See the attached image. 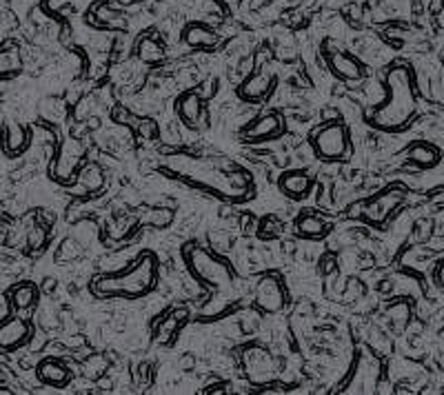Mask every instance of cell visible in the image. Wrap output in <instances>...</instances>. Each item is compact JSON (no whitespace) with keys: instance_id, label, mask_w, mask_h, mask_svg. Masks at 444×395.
<instances>
[{"instance_id":"7","label":"cell","mask_w":444,"mask_h":395,"mask_svg":"<svg viewBox=\"0 0 444 395\" xmlns=\"http://www.w3.org/2000/svg\"><path fill=\"white\" fill-rule=\"evenodd\" d=\"M287 302H289V295H287L280 275L267 273L258 280L256 291H254V304L258 307L260 314L275 316L287 307Z\"/></svg>"},{"instance_id":"19","label":"cell","mask_w":444,"mask_h":395,"mask_svg":"<svg viewBox=\"0 0 444 395\" xmlns=\"http://www.w3.org/2000/svg\"><path fill=\"white\" fill-rule=\"evenodd\" d=\"M27 144H29V131L21 125H16V122H9L5 127V136H3V147H5V151L9 156H16V154H23L27 149Z\"/></svg>"},{"instance_id":"35","label":"cell","mask_w":444,"mask_h":395,"mask_svg":"<svg viewBox=\"0 0 444 395\" xmlns=\"http://www.w3.org/2000/svg\"><path fill=\"white\" fill-rule=\"evenodd\" d=\"M336 265H338V260H336V256L334 253H326L324 258H322V273H334L336 271Z\"/></svg>"},{"instance_id":"34","label":"cell","mask_w":444,"mask_h":395,"mask_svg":"<svg viewBox=\"0 0 444 395\" xmlns=\"http://www.w3.org/2000/svg\"><path fill=\"white\" fill-rule=\"evenodd\" d=\"M140 134L142 138H156L158 136V127L154 120H140Z\"/></svg>"},{"instance_id":"5","label":"cell","mask_w":444,"mask_h":395,"mask_svg":"<svg viewBox=\"0 0 444 395\" xmlns=\"http://www.w3.org/2000/svg\"><path fill=\"white\" fill-rule=\"evenodd\" d=\"M311 147H314V154L324 162L347 160L351 156L349 129L338 120L326 122L316 131L314 138H311Z\"/></svg>"},{"instance_id":"27","label":"cell","mask_w":444,"mask_h":395,"mask_svg":"<svg viewBox=\"0 0 444 395\" xmlns=\"http://www.w3.org/2000/svg\"><path fill=\"white\" fill-rule=\"evenodd\" d=\"M21 54L18 49H3L0 52V76L7 78L21 71Z\"/></svg>"},{"instance_id":"3","label":"cell","mask_w":444,"mask_h":395,"mask_svg":"<svg viewBox=\"0 0 444 395\" xmlns=\"http://www.w3.org/2000/svg\"><path fill=\"white\" fill-rule=\"evenodd\" d=\"M183 260L191 277L198 285L209 287L213 291H224L234 285V269L222 260V256L213 253L200 244L183 246Z\"/></svg>"},{"instance_id":"28","label":"cell","mask_w":444,"mask_h":395,"mask_svg":"<svg viewBox=\"0 0 444 395\" xmlns=\"http://www.w3.org/2000/svg\"><path fill=\"white\" fill-rule=\"evenodd\" d=\"M47 240H49V236H47V229L42 227V224H34L27 231V246L34 253H40L45 246H47Z\"/></svg>"},{"instance_id":"30","label":"cell","mask_w":444,"mask_h":395,"mask_svg":"<svg viewBox=\"0 0 444 395\" xmlns=\"http://www.w3.org/2000/svg\"><path fill=\"white\" fill-rule=\"evenodd\" d=\"M147 222L158 227V229H164V227H169L173 222V211L171 209H152Z\"/></svg>"},{"instance_id":"13","label":"cell","mask_w":444,"mask_h":395,"mask_svg":"<svg viewBox=\"0 0 444 395\" xmlns=\"http://www.w3.org/2000/svg\"><path fill=\"white\" fill-rule=\"evenodd\" d=\"M176 111L178 118L183 120L187 127H198L205 111H203V98L195 91H185L180 93V98L176 101Z\"/></svg>"},{"instance_id":"2","label":"cell","mask_w":444,"mask_h":395,"mask_svg":"<svg viewBox=\"0 0 444 395\" xmlns=\"http://www.w3.org/2000/svg\"><path fill=\"white\" fill-rule=\"evenodd\" d=\"M158 282V260L154 253L144 251L134 267L127 271H118L113 275H101L91 282V289L98 298H142L154 291Z\"/></svg>"},{"instance_id":"25","label":"cell","mask_w":444,"mask_h":395,"mask_svg":"<svg viewBox=\"0 0 444 395\" xmlns=\"http://www.w3.org/2000/svg\"><path fill=\"white\" fill-rule=\"evenodd\" d=\"M138 58L142 62L156 64V62H160L164 58V49H162V45L156 38H142L138 42Z\"/></svg>"},{"instance_id":"23","label":"cell","mask_w":444,"mask_h":395,"mask_svg":"<svg viewBox=\"0 0 444 395\" xmlns=\"http://www.w3.org/2000/svg\"><path fill=\"white\" fill-rule=\"evenodd\" d=\"M78 183L82 185V189H85L87 193H98V191H103V187H105V173L98 164L89 162L78 171Z\"/></svg>"},{"instance_id":"17","label":"cell","mask_w":444,"mask_h":395,"mask_svg":"<svg viewBox=\"0 0 444 395\" xmlns=\"http://www.w3.org/2000/svg\"><path fill=\"white\" fill-rule=\"evenodd\" d=\"M329 231H331L329 224L320 216H316V213H304V216L295 220V234H298L300 238L318 240V238H324Z\"/></svg>"},{"instance_id":"32","label":"cell","mask_w":444,"mask_h":395,"mask_svg":"<svg viewBox=\"0 0 444 395\" xmlns=\"http://www.w3.org/2000/svg\"><path fill=\"white\" fill-rule=\"evenodd\" d=\"M80 256V246L78 242L74 240H64L60 244V249H58V260H64V262H69V260H76Z\"/></svg>"},{"instance_id":"1","label":"cell","mask_w":444,"mask_h":395,"mask_svg":"<svg viewBox=\"0 0 444 395\" xmlns=\"http://www.w3.org/2000/svg\"><path fill=\"white\" fill-rule=\"evenodd\" d=\"M418 111V96H416V78L406 64H396L387 74V98L380 107L369 113V125L398 134L404 131Z\"/></svg>"},{"instance_id":"20","label":"cell","mask_w":444,"mask_h":395,"mask_svg":"<svg viewBox=\"0 0 444 395\" xmlns=\"http://www.w3.org/2000/svg\"><path fill=\"white\" fill-rule=\"evenodd\" d=\"M185 318H187V309L171 311V314L164 318V320H160V324L156 326V340L162 342V344H169L178 336L180 326H183V322H185Z\"/></svg>"},{"instance_id":"26","label":"cell","mask_w":444,"mask_h":395,"mask_svg":"<svg viewBox=\"0 0 444 395\" xmlns=\"http://www.w3.org/2000/svg\"><path fill=\"white\" fill-rule=\"evenodd\" d=\"M369 347H371V351L373 353H377V355H391V351H393V342H391V338L385 333V331H380V328L377 326H373V328H369Z\"/></svg>"},{"instance_id":"22","label":"cell","mask_w":444,"mask_h":395,"mask_svg":"<svg viewBox=\"0 0 444 395\" xmlns=\"http://www.w3.org/2000/svg\"><path fill=\"white\" fill-rule=\"evenodd\" d=\"M387 318L391 322V326L396 328V331H404L409 326L411 318H414V309L406 302V298H398L396 302H391L387 307Z\"/></svg>"},{"instance_id":"9","label":"cell","mask_w":444,"mask_h":395,"mask_svg":"<svg viewBox=\"0 0 444 395\" xmlns=\"http://www.w3.org/2000/svg\"><path fill=\"white\" fill-rule=\"evenodd\" d=\"M324 60L329 64V69H331L340 80H347V82L355 80L358 82L365 76V67L358 62V58L340 52V49H324Z\"/></svg>"},{"instance_id":"18","label":"cell","mask_w":444,"mask_h":395,"mask_svg":"<svg viewBox=\"0 0 444 395\" xmlns=\"http://www.w3.org/2000/svg\"><path fill=\"white\" fill-rule=\"evenodd\" d=\"M406 158H409V162L420 164L422 169H431L440 162V149L433 147L431 142H416L409 147Z\"/></svg>"},{"instance_id":"24","label":"cell","mask_w":444,"mask_h":395,"mask_svg":"<svg viewBox=\"0 0 444 395\" xmlns=\"http://www.w3.org/2000/svg\"><path fill=\"white\" fill-rule=\"evenodd\" d=\"M107 371H109V360L103 353H91L85 362H82V373H85V377L91 382L103 380Z\"/></svg>"},{"instance_id":"12","label":"cell","mask_w":444,"mask_h":395,"mask_svg":"<svg viewBox=\"0 0 444 395\" xmlns=\"http://www.w3.org/2000/svg\"><path fill=\"white\" fill-rule=\"evenodd\" d=\"M278 187H280V191L287 198H291V200H304V198L311 193V189H314V180H311V176H307L304 171H289V173L280 176Z\"/></svg>"},{"instance_id":"14","label":"cell","mask_w":444,"mask_h":395,"mask_svg":"<svg viewBox=\"0 0 444 395\" xmlns=\"http://www.w3.org/2000/svg\"><path fill=\"white\" fill-rule=\"evenodd\" d=\"M36 375L47 387H67L72 380V371L67 369V365H62L60 360H54V357L42 360L36 369Z\"/></svg>"},{"instance_id":"31","label":"cell","mask_w":444,"mask_h":395,"mask_svg":"<svg viewBox=\"0 0 444 395\" xmlns=\"http://www.w3.org/2000/svg\"><path fill=\"white\" fill-rule=\"evenodd\" d=\"M280 227H283L280 222H278L275 218H271V216H269V218H265V220H262V222H260L256 229H260L258 234H260L262 238H267V240H269V238H273V236H278V234H280Z\"/></svg>"},{"instance_id":"4","label":"cell","mask_w":444,"mask_h":395,"mask_svg":"<svg viewBox=\"0 0 444 395\" xmlns=\"http://www.w3.org/2000/svg\"><path fill=\"white\" fill-rule=\"evenodd\" d=\"M240 367L244 377L256 387H267L278 380V360L275 355L260 342H251L240 351Z\"/></svg>"},{"instance_id":"8","label":"cell","mask_w":444,"mask_h":395,"mask_svg":"<svg viewBox=\"0 0 444 395\" xmlns=\"http://www.w3.org/2000/svg\"><path fill=\"white\" fill-rule=\"evenodd\" d=\"M402 198H404V191H402V189H398V187L387 189V191H382L377 198H373L371 202L363 205V209H365L363 216H365L369 222L382 224V222L391 216V211L402 202Z\"/></svg>"},{"instance_id":"33","label":"cell","mask_w":444,"mask_h":395,"mask_svg":"<svg viewBox=\"0 0 444 395\" xmlns=\"http://www.w3.org/2000/svg\"><path fill=\"white\" fill-rule=\"evenodd\" d=\"M416 229H418V238L424 242V240H429L431 236H433V220H422V222H418L416 224Z\"/></svg>"},{"instance_id":"21","label":"cell","mask_w":444,"mask_h":395,"mask_svg":"<svg viewBox=\"0 0 444 395\" xmlns=\"http://www.w3.org/2000/svg\"><path fill=\"white\" fill-rule=\"evenodd\" d=\"M9 298H11V307L16 311H29V309H34L36 302H38V289H36V285H31V282H23V285L11 289Z\"/></svg>"},{"instance_id":"29","label":"cell","mask_w":444,"mask_h":395,"mask_svg":"<svg viewBox=\"0 0 444 395\" xmlns=\"http://www.w3.org/2000/svg\"><path fill=\"white\" fill-rule=\"evenodd\" d=\"M209 244H211V251L213 253L224 256L227 251H232L234 240H232V236H227L222 231H213V234H209Z\"/></svg>"},{"instance_id":"10","label":"cell","mask_w":444,"mask_h":395,"mask_svg":"<svg viewBox=\"0 0 444 395\" xmlns=\"http://www.w3.org/2000/svg\"><path fill=\"white\" fill-rule=\"evenodd\" d=\"M275 76L271 71H256L244 78V82L238 87V98L244 103H260L273 91Z\"/></svg>"},{"instance_id":"6","label":"cell","mask_w":444,"mask_h":395,"mask_svg":"<svg viewBox=\"0 0 444 395\" xmlns=\"http://www.w3.org/2000/svg\"><path fill=\"white\" fill-rule=\"evenodd\" d=\"M85 151L87 147L82 140L78 138H67L62 140V144L58 147V154H56V160L52 162V178L60 185H74V180L80 171V164H82V158H85Z\"/></svg>"},{"instance_id":"15","label":"cell","mask_w":444,"mask_h":395,"mask_svg":"<svg viewBox=\"0 0 444 395\" xmlns=\"http://www.w3.org/2000/svg\"><path fill=\"white\" fill-rule=\"evenodd\" d=\"M183 42L191 49H213L220 42V36L203 23H191L183 29Z\"/></svg>"},{"instance_id":"16","label":"cell","mask_w":444,"mask_h":395,"mask_svg":"<svg viewBox=\"0 0 444 395\" xmlns=\"http://www.w3.org/2000/svg\"><path fill=\"white\" fill-rule=\"evenodd\" d=\"M283 134V120L275 116V113H267V116H260L251 127H246L244 136L251 138V142L260 140H271Z\"/></svg>"},{"instance_id":"11","label":"cell","mask_w":444,"mask_h":395,"mask_svg":"<svg viewBox=\"0 0 444 395\" xmlns=\"http://www.w3.org/2000/svg\"><path fill=\"white\" fill-rule=\"evenodd\" d=\"M31 338V324L25 318H9L0 324V349L13 351Z\"/></svg>"}]
</instances>
